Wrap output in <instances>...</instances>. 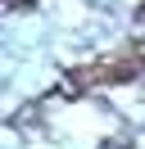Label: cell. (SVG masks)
Masks as SVG:
<instances>
[{
	"label": "cell",
	"mask_w": 145,
	"mask_h": 149,
	"mask_svg": "<svg viewBox=\"0 0 145 149\" xmlns=\"http://www.w3.org/2000/svg\"><path fill=\"white\" fill-rule=\"evenodd\" d=\"M136 77H145L141 54H118V59H104L95 68V81H136Z\"/></svg>",
	"instance_id": "obj_1"
},
{
	"label": "cell",
	"mask_w": 145,
	"mask_h": 149,
	"mask_svg": "<svg viewBox=\"0 0 145 149\" xmlns=\"http://www.w3.org/2000/svg\"><path fill=\"white\" fill-rule=\"evenodd\" d=\"M91 86H100L95 81V68H77V72H63V81H59V95H82V91H91Z\"/></svg>",
	"instance_id": "obj_2"
},
{
	"label": "cell",
	"mask_w": 145,
	"mask_h": 149,
	"mask_svg": "<svg viewBox=\"0 0 145 149\" xmlns=\"http://www.w3.org/2000/svg\"><path fill=\"white\" fill-rule=\"evenodd\" d=\"M9 5H14V9H23V5H27V0H9Z\"/></svg>",
	"instance_id": "obj_3"
}]
</instances>
